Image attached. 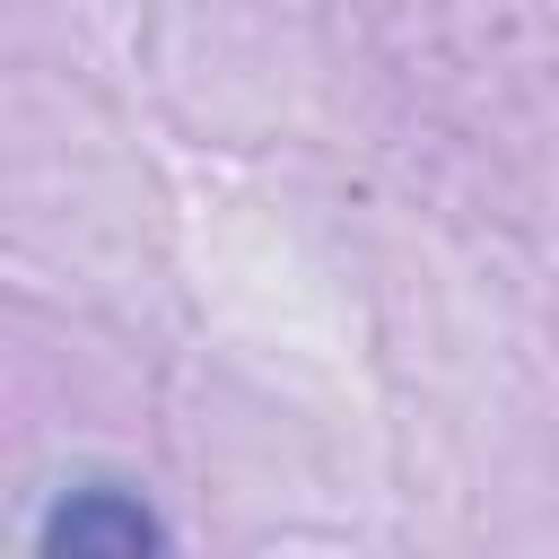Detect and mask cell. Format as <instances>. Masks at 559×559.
I'll use <instances>...</instances> for the list:
<instances>
[{
	"instance_id": "1",
	"label": "cell",
	"mask_w": 559,
	"mask_h": 559,
	"mask_svg": "<svg viewBox=\"0 0 559 559\" xmlns=\"http://www.w3.org/2000/svg\"><path fill=\"white\" fill-rule=\"evenodd\" d=\"M35 559H166V524L140 489L79 480V489L52 498V515L35 533Z\"/></svg>"
}]
</instances>
